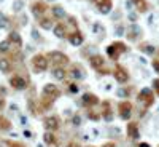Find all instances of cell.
Listing matches in <instances>:
<instances>
[{"mask_svg":"<svg viewBox=\"0 0 159 147\" xmlns=\"http://www.w3.org/2000/svg\"><path fill=\"white\" fill-rule=\"evenodd\" d=\"M48 58H51V61L54 62V67H65L70 62L69 56L64 55L62 51H51L48 53Z\"/></svg>","mask_w":159,"mask_h":147,"instance_id":"cell-5","label":"cell"},{"mask_svg":"<svg viewBox=\"0 0 159 147\" xmlns=\"http://www.w3.org/2000/svg\"><path fill=\"white\" fill-rule=\"evenodd\" d=\"M10 85L15 88V90H25L27 88V80L21 75H13L10 78Z\"/></svg>","mask_w":159,"mask_h":147,"instance_id":"cell-15","label":"cell"},{"mask_svg":"<svg viewBox=\"0 0 159 147\" xmlns=\"http://www.w3.org/2000/svg\"><path fill=\"white\" fill-rule=\"evenodd\" d=\"M88 118L92 120V122H99V120L102 118V114L92 107V109H88Z\"/></svg>","mask_w":159,"mask_h":147,"instance_id":"cell-28","label":"cell"},{"mask_svg":"<svg viewBox=\"0 0 159 147\" xmlns=\"http://www.w3.org/2000/svg\"><path fill=\"white\" fill-rule=\"evenodd\" d=\"M142 34H143V31H142L140 26L130 24V27H129V31H127V38L130 40V42H137V40L142 38Z\"/></svg>","mask_w":159,"mask_h":147,"instance_id":"cell-12","label":"cell"},{"mask_svg":"<svg viewBox=\"0 0 159 147\" xmlns=\"http://www.w3.org/2000/svg\"><path fill=\"white\" fill-rule=\"evenodd\" d=\"M46 11H48V7H46L43 2H35V3H32V13H34V16H37L38 19L42 18Z\"/></svg>","mask_w":159,"mask_h":147,"instance_id":"cell-20","label":"cell"},{"mask_svg":"<svg viewBox=\"0 0 159 147\" xmlns=\"http://www.w3.org/2000/svg\"><path fill=\"white\" fill-rule=\"evenodd\" d=\"M102 105H103V110L100 112V114H102V118L105 120V122H111V120L115 118V112H113V109L110 107L111 102H110V101H103Z\"/></svg>","mask_w":159,"mask_h":147,"instance_id":"cell-16","label":"cell"},{"mask_svg":"<svg viewBox=\"0 0 159 147\" xmlns=\"http://www.w3.org/2000/svg\"><path fill=\"white\" fill-rule=\"evenodd\" d=\"M81 104L84 105L86 109H92V107H96V105L100 104V99L97 95H94V93H84V95H81Z\"/></svg>","mask_w":159,"mask_h":147,"instance_id":"cell-8","label":"cell"},{"mask_svg":"<svg viewBox=\"0 0 159 147\" xmlns=\"http://www.w3.org/2000/svg\"><path fill=\"white\" fill-rule=\"evenodd\" d=\"M103 147H118V145H116V142L110 141V142H105V144H103Z\"/></svg>","mask_w":159,"mask_h":147,"instance_id":"cell-39","label":"cell"},{"mask_svg":"<svg viewBox=\"0 0 159 147\" xmlns=\"http://www.w3.org/2000/svg\"><path fill=\"white\" fill-rule=\"evenodd\" d=\"M126 131H127V138L130 141H137L140 138V125H139V122H130L129 120Z\"/></svg>","mask_w":159,"mask_h":147,"instance_id":"cell-10","label":"cell"},{"mask_svg":"<svg viewBox=\"0 0 159 147\" xmlns=\"http://www.w3.org/2000/svg\"><path fill=\"white\" fill-rule=\"evenodd\" d=\"M0 72H3V74L11 72V62H10V59L0 58Z\"/></svg>","mask_w":159,"mask_h":147,"instance_id":"cell-25","label":"cell"},{"mask_svg":"<svg viewBox=\"0 0 159 147\" xmlns=\"http://www.w3.org/2000/svg\"><path fill=\"white\" fill-rule=\"evenodd\" d=\"M156 58H159V48L156 50Z\"/></svg>","mask_w":159,"mask_h":147,"instance_id":"cell-43","label":"cell"},{"mask_svg":"<svg viewBox=\"0 0 159 147\" xmlns=\"http://www.w3.org/2000/svg\"><path fill=\"white\" fill-rule=\"evenodd\" d=\"M78 90H80V86H78L75 82H70V83H69V91H70V93H76Z\"/></svg>","mask_w":159,"mask_h":147,"instance_id":"cell-34","label":"cell"},{"mask_svg":"<svg viewBox=\"0 0 159 147\" xmlns=\"http://www.w3.org/2000/svg\"><path fill=\"white\" fill-rule=\"evenodd\" d=\"M132 88H126V90H118V95L121 96V98H127L129 96V93H130Z\"/></svg>","mask_w":159,"mask_h":147,"instance_id":"cell-32","label":"cell"},{"mask_svg":"<svg viewBox=\"0 0 159 147\" xmlns=\"http://www.w3.org/2000/svg\"><path fill=\"white\" fill-rule=\"evenodd\" d=\"M0 24H2V26H5V27L8 26V19H7V16L3 15V13H0Z\"/></svg>","mask_w":159,"mask_h":147,"instance_id":"cell-36","label":"cell"},{"mask_svg":"<svg viewBox=\"0 0 159 147\" xmlns=\"http://www.w3.org/2000/svg\"><path fill=\"white\" fill-rule=\"evenodd\" d=\"M11 128V123L8 122V120L7 118H3V117H0V130H10Z\"/></svg>","mask_w":159,"mask_h":147,"instance_id":"cell-31","label":"cell"},{"mask_svg":"<svg viewBox=\"0 0 159 147\" xmlns=\"http://www.w3.org/2000/svg\"><path fill=\"white\" fill-rule=\"evenodd\" d=\"M154 91L150 90V88H143L140 93H139V101L145 104V107H151V105L154 104Z\"/></svg>","mask_w":159,"mask_h":147,"instance_id":"cell-7","label":"cell"},{"mask_svg":"<svg viewBox=\"0 0 159 147\" xmlns=\"http://www.w3.org/2000/svg\"><path fill=\"white\" fill-rule=\"evenodd\" d=\"M135 147H151V145H150L148 142H140V144H137Z\"/></svg>","mask_w":159,"mask_h":147,"instance_id":"cell-41","label":"cell"},{"mask_svg":"<svg viewBox=\"0 0 159 147\" xmlns=\"http://www.w3.org/2000/svg\"><path fill=\"white\" fill-rule=\"evenodd\" d=\"M111 74H113V77H115V80L119 83V85H126L127 82H129V72H127V69L126 67H123V66H116V67L111 71Z\"/></svg>","mask_w":159,"mask_h":147,"instance_id":"cell-6","label":"cell"},{"mask_svg":"<svg viewBox=\"0 0 159 147\" xmlns=\"http://www.w3.org/2000/svg\"><path fill=\"white\" fill-rule=\"evenodd\" d=\"M67 40L73 45V47H80L83 42H84V37H83V34H81V31H72V32H69V35H67Z\"/></svg>","mask_w":159,"mask_h":147,"instance_id":"cell-14","label":"cell"},{"mask_svg":"<svg viewBox=\"0 0 159 147\" xmlns=\"http://www.w3.org/2000/svg\"><path fill=\"white\" fill-rule=\"evenodd\" d=\"M38 24H40V27H42V29H45V31H49V29H52V27H54V21H52V19H49V18H40Z\"/></svg>","mask_w":159,"mask_h":147,"instance_id":"cell-24","label":"cell"},{"mask_svg":"<svg viewBox=\"0 0 159 147\" xmlns=\"http://www.w3.org/2000/svg\"><path fill=\"white\" fill-rule=\"evenodd\" d=\"M94 3L97 5L99 11L103 13V15H108L113 8V2L111 0H94Z\"/></svg>","mask_w":159,"mask_h":147,"instance_id":"cell-19","label":"cell"},{"mask_svg":"<svg viewBox=\"0 0 159 147\" xmlns=\"http://www.w3.org/2000/svg\"><path fill=\"white\" fill-rule=\"evenodd\" d=\"M21 7H22V2H21V0L15 3V10H16V11H19V10H21Z\"/></svg>","mask_w":159,"mask_h":147,"instance_id":"cell-40","label":"cell"},{"mask_svg":"<svg viewBox=\"0 0 159 147\" xmlns=\"http://www.w3.org/2000/svg\"><path fill=\"white\" fill-rule=\"evenodd\" d=\"M52 77H54L56 80H65L69 77V71H65V67H52Z\"/></svg>","mask_w":159,"mask_h":147,"instance_id":"cell-21","label":"cell"},{"mask_svg":"<svg viewBox=\"0 0 159 147\" xmlns=\"http://www.w3.org/2000/svg\"><path fill=\"white\" fill-rule=\"evenodd\" d=\"M54 101H56V99L48 98V96H43L42 101H40V107H42V110H48V109H51V105H52V102H54Z\"/></svg>","mask_w":159,"mask_h":147,"instance_id":"cell-26","label":"cell"},{"mask_svg":"<svg viewBox=\"0 0 159 147\" xmlns=\"http://www.w3.org/2000/svg\"><path fill=\"white\" fill-rule=\"evenodd\" d=\"M139 50H140L142 53H147V55H154L157 48H156V47H153V45H150V43H140Z\"/></svg>","mask_w":159,"mask_h":147,"instance_id":"cell-27","label":"cell"},{"mask_svg":"<svg viewBox=\"0 0 159 147\" xmlns=\"http://www.w3.org/2000/svg\"><path fill=\"white\" fill-rule=\"evenodd\" d=\"M8 40H10V43L13 47H16V48H21L22 47V38H21V35L18 32H10Z\"/></svg>","mask_w":159,"mask_h":147,"instance_id":"cell-22","label":"cell"},{"mask_svg":"<svg viewBox=\"0 0 159 147\" xmlns=\"http://www.w3.org/2000/svg\"><path fill=\"white\" fill-rule=\"evenodd\" d=\"M43 96L57 99V98L61 96V90H59V86L54 85V83H46V85L43 86Z\"/></svg>","mask_w":159,"mask_h":147,"instance_id":"cell-11","label":"cell"},{"mask_svg":"<svg viewBox=\"0 0 159 147\" xmlns=\"http://www.w3.org/2000/svg\"><path fill=\"white\" fill-rule=\"evenodd\" d=\"M69 77H72L73 80H83L84 77H86V74H84V71H83V67L80 64H72V67L69 69Z\"/></svg>","mask_w":159,"mask_h":147,"instance_id":"cell-13","label":"cell"},{"mask_svg":"<svg viewBox=\"0 0 159 147\" xmlns=\"http://www.w3.org/2000/svg\"><path fill=\"white\" fill-rule=\"evenodd\" d=\"M126 51H127L126 43H123V42H113L110 47H107V56H108L110 59L116 61V59H119V56H121L123 53H126Z\"/></svg>","mask_w":159,"mask_h":147,"instance_id":"cell-3","label":"cell"},{"mask_svg":"<svg viewBox=\"0 0 159 147\" xmlns=\"http://www.w3.org/2000/svg\"><path fill=\"white\" fill-rule=\"evenodd\" d=\"M43 141L46 145L49 147H59V136H56V133H52V131H46L45 135H43Z\"/></svg>","mask_w":159,"mask_h":147,"instance_id":"cell-17","label":"cell"},{"mask_svg":"<svg viewBox=\"0 0 159 147\" xmlns=\"http://www.w3.org/2000/svg\"><path fill=\"white\" fill-rule=\"evenodd\" d=\"M64 147H81V145H80V144H78L76 141H70V142H69L67 145H64Z\"/></svg>","mask_w":159,"mask_h":147,"instance_id":"cell-38","label":"cell"},{"mask_svg":"<svg viewBox=\"0 0 159 147\" xmlns=\"http://www.w3.org/2000/svg\"><path fill=\"white\" fill-rule=\"evenodd\" d=\"M10 48H11L10 40H3V42H0V53H8Z\"/></svg>","mask_w":159,"mask_h":147,"instance_id":"cell-30","label":"cell"},{"mask_svg":"<svg viewBox=\"0 0 159 147\" xmlns=\"http://www.w3.org/2000/svg\"><path fill=\"white\" fill-rule=\"evenodd\" d=\"M89 64H91V67L94 69L96 72H99V74H102V75H107V74L111 72V71L107 67V61H105V58L100 56V55H92V56L89 58Z\"/></svg>","mask_w":159,"mask_h":147,"instance_id":"cell-1","label":"cell"},{"mask_svg":"<svg viewBox=\"0 0 159 147\" xmlns=\"http://www.w3.org/2000/svg\"><path fill=\"white\" fill-rule=\"evenodd\" d=\"M43 125H45V130L46 131H52L56 133L59 128H61V118L57 115H49L43 120Z\"/></svg>","mask_w":159,"mask_h":147,"instance_id":"cell-9","label":"cell"},{"mask_svg":"<svg viewBox=\"0 0 159 147\" xmlns=\"http://www.w3.org/2000/svg\"><path fill=\"white\" fill-rule=\"evenodd\" d=\"M153 91H154V95L159 96V78H156L153 82Z\"/></svg>","mask_w":159,"mask_h":147,"instance_id":"cell-35","label":"cell"},{"mask_svg":"<svg viewBox=\"0 0 159 147\" xmlns=\"http://www.w3.org/2000/svg\"><path fill=\"white\" fill-rule=\"evenodd\" d=\"M151 64H153V69H154V71L159 74V58H154Z\"/></svg>","mask_w":159,"mask_h":147,"instance_id":"cell-37","label":"cell"},{"mask_svg":"<svg viewBox=\"0 0 159 147\" xmlns=\"http://www.w3.org/2000/svg\"><path fill=\"white\" fill-rule=\"evenodd\" d=\"M51 13H52V16H54V19H64L67 16V13H65V10L61 5H54L51 8Z\"/></svg>","mask_w":159,"mask_h":147,"instance_id":"cell-23","label":"cell"},{"mask_svg":"<svg viewBox=\"0 0 159 147\" xmlns=\"http://www.w3.org/2000/svg\"><path fill=\"white\" fill-rule=\"evenodd\" d=\"M72 123H73L75 126L81 125V117H80V114H75V115H73V120H72Z\"/></svg>","mask_w":159,"mask_h":147,"instance_id":"cell-33","label":"cell"},{"mask_svg":"<svg viewBox=\"0 0 159 147\" xmlns=\"http://www.w3.org/2000/svg\"><path fill=\"white\" fill-rule=\"evenodd\" d=\"M88 147H96V145H88Z\"/></svg>","mask_w":159,"mask_h":147,"instance_id":"cell-44","label":"cell"},{"mask_svg":"<svg viewBox=\"0 0 159 147\" xmlns=\"http://www.w3.org/2000/svg\"><path fill=\"white\" fill-rule=\"evenodd\" d=\"M52 32H54V35H56L57 38H67V35H69L67 24H65V22H57V24H54Z\"/></svg>","mask_w":159,"mask_h":147,"instance_id":"cell-18","label":"cell"},{"mask_svg":"<svg viewBox=\"0 0 159 147\" xmlns=\"http://www.w3.org/2000/svg\"><path fill=\"white\" fill-rule=\"evenodd\" d=\"M32 67L35 72H45L49 67V59L45 55H35L32 58Z\"/></svg>","mask_w":159,"mask_h":147,"instance_id":"cell-4","label":"cell"},{"mask_svg":"<svg viewBox=\"0 0 159 147\" xmlns=\"http://www.w3.org/2000/svg\"><path fill=\"white\" fill-rule=\"evenodd\" d=\"M130 2L139 8L140 13H143V11H147V10H148V3L145 2V0H130Z\"/></svg>","mask_w":159,"mask_h":147,"instance_id":"cell-29","label":"cell"},{"mask_svg":"<svg viewBox=\"0 0 159 147\" xmlns=\"http://www.w3.org/2000/svg\"><path fill=\"white\" fill-rule=\"evenodd\" d=\"M3 105H5V99H3L2 96H0V109H2V107H3Z\"/></svg>","mask_w":159,"mask_h":147,"instance_id":"cell-42","label":"cell"},{"mask_svg":"<svg viewBox=\"0 0 159 147\" xmlns=\"http://www.w3.org/2000/svg\"><path fill=\"white\" fill-rule=\"evenodd\" d=\"M132 114H134V105L130 101L123 99L118 102V117L121 120H130Z\"/></svg>","mask_w":159,"mask_h":147,"instance_id":"cell-2","label":"cell"}]
</instances>
